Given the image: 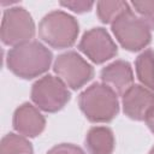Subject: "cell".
Segmentation results:
<instances>
[{
  "instance_id": "277c9868",
  "label": "cell",
  "mask_w": 154,
  "mask_h": 154,
  "mask_svg": "<svg viewBox=\"0 0 154 154\" xmlns=\"http://www.w3.org/2000/svg\"><path fill=\"white\" fill-rule=\"evenodd\" d=\"M111 25L117 41L130 52L141 51L150 42V26L131 8L119 16Z\"/></svg>"
},
{
  "instance_id": "d6986e66",
  "label": "cell",
  "mask_w": 154,
  "mask_h": 154,
  "mask_svg": "<svg viewBox=\"0 0 154 154\" xmlns=\"http://www.w3.org/2000/svg\"><path fill=\"white\" fill-rule=\"evenodd\" d=\"M144 122L147 123V125H148V128L150 129V131L154 134V108H153V109L147 114V117H146Z\"/></svg>"
},
{
  "instance_id": "8fae6325",
  "label": "cell",
  "mask_w": 154,
  "mask_h": 154,
  "mask_svg": "<svg viewBox=\"0 0 154 154\" xmlns=\"http://www.w3.org/2000/svg\"><path fill=\"white\" fill-rule=\"evenodd\" d=\"M101 81L117 94L123 95L134 85V73L131 65L124 60H116L101 71Z\"/></svg>"
},
{
  "instance_id": "5b68a950",
  "label": "cell",
  "mask_w": 154,
  "mask_h": 154,
  "mask_svg": "<svg viewBox=\"0 0 154 154\" xmlns=\"http://www.w3.org/2000/svg\"><path fill=\"white\" fill-rule=\"evenodd\" d=\"M70 91L65 83L52 75L37 79L31 88V100L45 112H57L70 101Z\"/></svg>"
},
{
  "instance_id": "ba28073f",
  "label": "cell",
  "mask_w": 154,
  "mask_h": 154,
  "mask_svg": "<svg viewBox=\"0 0 154 154\" xmlns=\"http://www.w3.org/2000/svg\"><path fill=\"white\" fill-rule=\"evenodd\" d=\"M78 48L95 64H102L112 59L118 52L117 45L103 28H93L85 31Z\"/></svg>"
},
{
  "instance_id": "8992f818",
  "label": "cell",
  "mask_w": 154,
  "mask_h": 154,
  "mask_svg": "<svg viewBox=\"0 0 154 154\" xmlns=\"http://www.w3.org/2000/svg\"><path fill=\"white\" fill-rule=\"evenodd\" d=\"M35 35V24L31 14L24 7H10L4 12L1 20V41L7 46H19L31 41Z\"/></svg>"
},
{
  "instance_id": "e0dca14e",
  "label": "cell",
  "mask_w": 154,
  "mask_h": 154,
  "mask_svg": "<svg viewBox=\"0 0 154 154\" xmlns=\"http://www.w3.org/2000/svg\"><path fill=\"white\" fill-rule=\"evenodd\" d=\"M60 5L66 7V8H70L73 12L83 13V12L90 11L91 7L94 6V2L93 1H83V0L79 1L78 0V1H63V2H60Z\"/></svg>"
},
{
  "instance_id": "ffe728a7",
  "label": "cell",
  "mask_w": 154,
  "mask_h": 154,
  "mask_svg": "<svg viewBox=\"0 0 154 154\" xmlns=\"http://www.w3.org/2000/svg\"><path fill=\"white\" fill-rule=\"evenodd\" d=\"M149 154H154V147L150 149V152H149Z\"/></svg>"
},
{
  "instance_id": "3957f363",
  "label": "cell",
  "mask_w": 154,
  "mask_h": 154,
  "mask_svg": "<svg viewBox=\"0 0 154 154\" xmlns=\"http://www.w3.org/2000/svg\"><path fill=\"white\" fill-rule=\"evenodd\" d=\"M77 20L64 11H53L46 14L38 24V36L48 46L63 49L71 47L78 36Z\"/></svg>"
},
{
  "instance_id": "2e32d148",
  "label": "cell",
  "mask_w": 154,
  "mask_h": 154,
  "mask_svg": "<svg viewBox=\"0 0 154 154\" xmlns=\"http://www.w3.org/2000/svg\"><path fill=\"white\" fill-rule=\"evenodd\" d=\"M131 6L150 28H154V1H132Z\"/></svg>"
},
{
  "instance_id": "9a60e30c",
  "label": "cell",
  "mask_w": 154,
  "mask_h": 154,
  "mask_svg": "<svg viewBox=\"0 0 154 154\" xmlns=\"http://www.w3.org/2000/svg\"><path fill=\"white\" fill-rule=\"evenodd\" d=\"M97 17L102 23H113L119 16L130 10V6L125 1H99L96 4Z\"/></svg>"
},
{
  "instance_id": "7a4b0ae2",
  "label": "cell",
  "mask_w": 154,
  "mask_h": 154,
  "mask_svg": "<svg viewBox=\"0 0 154 154\" xmlns=\"http://www.w3.org/2000/svg\"><path fill=\"white\" fill-rule=\"evenodd\" d=\"M79 108L93 123H107L119 112L117 93L103 83H94L83 90L78 97Z\"/></svg>"
},
{
  "instance_id": "52a82bcc",
  "label": "cell",
  "mask_w": 154,
  "mask_h": 154,
  "mask_svg": "<svg viewBox=\"0 0 154 154\" xmlns=\"http://www.w3.org/2000/svg\"><path fill=\"white\" fill-rule=\"evenodd\" d=\"M53 70L66 87L75 90L82 88L94 75L93 66L76 52L60 54L54 61Z\"/></svg>"
},
{
  "instance_id": "30bf717a",
  "label": "cell",
  "mask_w": 154,
  "mask_h": 154,
  "mask_svg": "<svg viewBox=\"0 0 154 154\" xmlns=\"http://www.w3.org/2000/svg\"><path fill=\"white\" fill-rule=\"evenodd\" d=\"M46 126L45 117L37 107L29 102L20 105L13 114V128L24 137L38 136Z\"/></svg>"
},
{
  "instance_id": "4fadbf2b",
  "label": "cell",
  "mask_w": 154,
  "mask_h": 154,
  "mask_svg": "<svg viewBox=\"0 0 154 154\" xmlns=\"http://www.w3.org/2000/svg\"><path fill=\"white\" fill-rule=\"evenodd\" d=\"M135 69L142 85L154 91V51H143L136 59Z\"/></svg>"
},
{
  "instance_id": "7c38bea8",
  "label": "cell",
  "mask_w": 154,
  "mask_h": 154,
  "mask_svg": "<svg viewBox=\"0 0 154 154\" xmlns=\"http://www.w3.org/2000/svg\"><path fill=\"white\" fill-rule=\"evenodd\" d=\"M114 144L113 132L106 126H94L85 136V148L88 154H112Z\"/></svg>"
},
{
  "instance_id": "9c48e42d",
  "label": "cell",
  "mask_w": 154,
  "mask_h": 154,
  "mask_svg": "<svg viewBox=\"0 0 154 154\" xmlns=\"http://www.w3.org/2000/svg\"><path fill=\"white\" fill-rule=\"evenodd\" d=\"M122 103L124 113L134 120H144L147 114L154 108V91L134 84L123 95Z\"/></svg>"
},
{
  "instance_id": "5bb4252c",
  "label": "cell",
  "mask_w": 154,
  "mask_h": 154,
  "mask_svg": "<svg viewBox=\"0 0 154 154\" xmlns=\"http://www.w3.org/2000/svg\"><path fill=\"white\" fill-rule=\"evenodd\" d=\"M0 154H32V146L22 135L7 134L1 140Z\"/></svg>"
},
{
  "instance_id": "6da1fadb",
  "label": "cell",
  "mask_w": 154,
  "mask_h": 154,
  "mask_svg": "<svg viewBox=\"0 0 154 154\" xmlns=\"http://www.w3.org/2000/svg\"><path fill=\"white\" fill-rule=\"evenodd\" d=\"M52 52L38 41H29L12 47L6 57L10 71L16 76L30 79L48 71L52 64Z\"/></svg>"
},
{
  "instance_id": "ac0fdd59",
  "label": "cell",
  "mask_w": 154,
  "mask_h": 154,
  "mask_svg": "<svg viewBox=\"0 0 154 154\" xmlns=\"http://www.w3.org/2000/svg\"><path fill=\"white\" fill-rule=\"evenodd\" d=\"M47 154H85L79 147L70 143H61L47 152Z\"/></svg>"
}]
</instances>
